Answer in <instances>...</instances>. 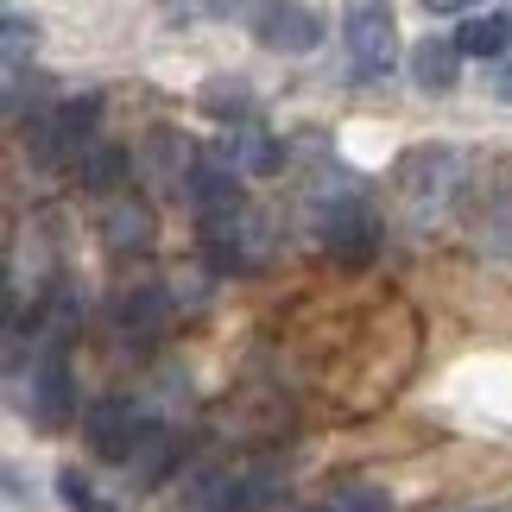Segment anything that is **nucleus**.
<instances>
[{
  "label": "nucleus",
  "mask_w": 512,
  "mask_h": 512,
  "mask_svg": "<svg viewBox=\"0 0 512 512\" xmlns=\"http://www.w3.org/2000/svg\"><path fill=\"white\" fill-rule=\"evenodd\" d=\"M462 184H468L462 152H449V146L411 152V159L399 165V209H405V222L411 228H437L443 215L462 203Z\"/></svg>",
  "instance_id": "obj_1"
},
{
  "label": "nucleus",
  "mask_w": 512,
  "mask_h": 512,
  "mask_svg": "<svg viewBox=\"0 0 512 512\" xmlns=\"http://www.w3.org/2000/svg\"><path fill=\"white\" fill-rule=\"evenodd\" d=\"M342 45H348L354 83H386L392 64H399V19H392V7L354 0V7L342 13Z\"/></svg>",
  "instance_id": "obj_2"
},
{
  "label": "nucleus",
  "mask_w": 512,
  "mask_h": 512,
  "mask_svg": "<svg viewBox=\"0 0 512 512\" xmlns=\"http://www.w3.org/2000/svg\"><path fill=\"white\" fill-rule=\"evenodd\" d=\"M279 494V462H241V468H209L190 487V512H260Z\"/></svg>",
  "instance_id": "obj_3"
},
{
  "label": "nucleus",
  "mask_w": 512,
  "mask_h": 512,
  "mask_svg": "<svg viewBox=\"0 0 512 512\" xmlns=\"http://www.w3.org/2000/svg\"><path fill=\"white\" fill-rule=\"evenodd\" d=\"M317 241L336 253V260L361 266V260H373V247H380V215H373L354 190H329L317 203Z\"/></svg>",
  "instance_id": "obj_4"
},
{
  "label": "nucleus",
  "mask_w": 512,
  "mask_h": 512,
  "mask_svg": "<svg viewBox=\"0 0 512 512\" xmlns=\"http://www.w3.org/2000/svg\"><path fill=\"white\" fill-rule=\"evenodd\" d=\"M32 424L45 430H64L76 418V373H70V336H45V348H38L32 361Z\"/></svg>",
  "instance_id": "obj_5"
},
{
  "label": "nucleus",
  "mask_w": 512,
  "mask_h": 512,
  "mask_svg": "<svg viewBox=\"0 0 512 512\" xmlns=\"http://www.w3.org/2000/svg\"><path fill=\"white\" fill-rule=\"evenodd\" d=\"M253 38H260L266 51L310 57L329 38V19L317 7H253Z\"/></svg>",
  "instance_id": "obj_6"
},
{
  "label": "nucleus",
  "mask_w": 512,
  "mask_h": 512,
  "mask_svg": "<svg viewBox=\"0 0 512 512\" xmlns=\"http://www.w3.org/2000/svg\"><path fill=\"white\" fill-rule=\"evenodd\" d=\"M203 241H209V260L222 266V272H247V266L266 260L272 234H266V215L260 209H241V215H228V222H209Z\"/></svg>",
  "instance_id": "obj_7"
},
{
  "label": "nucleus",
  "mask_w": 512,
  "mask_h": 512,
  "mask_svg": "<svg viewBox=\"0 0 512 512\" xmlns=\"http://www.w3.org/2000/svg\"><path fill=\"white\" fill-rule=\"evenodd\" d=\"M468 228H475V247L512 260V165L487 171V184L475 190V215H468Z\"/></svg>",
  "instance_id": "obj_8"
},
{
  "label": "nucleus",
  "mask_w": 512,
  "mask_h": 512,
  "mask_svg": "<svg viewBox=\"0 0 512 512\" xmlns=\"http://www.w3.org/2000/svg\"><path fill=\"white\" fill-rule=\"evenodd\" d=\"M152 430V418L133 399H102V405H89V437L95 449H102L108 462H133V449H140V437Z\"/></svg>",
  "instance_id": "obj_9"
},
{
  "label": "nucleus",
  "mask_w": 512,
  "mask_h": 512,
  "mask_svg": "<svg viewBox=\"0 0 512 512\" xmlns=\"http://www.w3.org/2000/svg\"><path fill=\"white\" fill-rule=\"evenodd\" d=\"M215 159L228 171H241V177H272L285 165V146L272 140V133H260V127H228L222 146H215Z\"/></svg>",
  "instance_id": "obj_10"
},
{
  "label": "nucleus",
  "mask_w": 512,
  "mask_h": 512,
  "mask_svg": "<svg viewBox=\"0 0 512 512\" xmlns=\"http://www.w3.org/2000/svg\"><path fill=\"white\" fill-rule=\"evenodd\" d=\"M411 83L430 89V95H449L462 83V51H456V38L449 32H430L411 45Z\"/></svg>",
  "instance_id": "obj_11"
},
{
  "label": "nucleus",
  "mask_w": 512,
  "mask_h": 512,
  "mask_svg": "<svg viewBox=\"0 0 512 512\" xmlns=\"http://www.w3.org/2000/svg\"><path fill=\"white\" fill-rule=\"evenodd\" d=\"M456 38V51L462 57H494V64H506V51H512V13L506 7H487V13H462V26L449 32Z\"/></svg>",
  "instance_id": "obj_12"
},
{
  "label": "nucleus",
  "mask_w": 512,
  "mask_h": 512,
  "mask_svg": "<svg viewBox=\"0 0 512 512\" xmlns=\"http://www.w3.org/2000/svg\"><path fill=\"white\" fill-rule=\"evenodd\" d=\"M165 317H171V298L159 285H133V291L114 298V323H121V336H152Z\"/></svg>",
  "instance_id": "obj_13"
},
{
  "label": "nucleus",
  "mask_w": 512,
  "mask_h": 512,
  "mask_svg": "<svg viewBox=\"0 0 512 512\" xmlns=\"http://www.w3.org/2000/svg\"><path fill=\"white\" fill-rule=\"evenodd\" d=\"M102 228H108V247H114V253L146 247V241H152V209H146V203H133V196H121V203L108 209V222H102Z\"/></svg>",
  "instance_id": "obj_14"
},
{
  "label": "nucleus",
  "mask_w": 512,
  "mask_h": 512,
  "mask_svg": "<svg viewBox=\"0 0 512 512\" xmlns=\"http://www.w3.org/2000/svg\"><path fill=\"white\" fill-rule=\"evenodd\" d=\"M76 177H83V184L89 190H114V184H121V177H127V152L121 146H89L83 152V165H76Z\"/></svg>",
  "instance_id": "obj_15"
},
{
  "label": "nucleus",
  "mask_w": 512,
  "mask_h": 512,
  "mask_svg": "<svg viewBox=\"0 0 512 512\" xmlns=\"http://www.w3.org/2000/svg\"><path fill=\"white\" fill-rule=\"evenodd\" d=\"M38 38V19H26V7L0 13V45H7V70H26V45Z\"/></svg>",
  "instance_id": "obj_16"
},
{
  "label": "nucleus",
  "mask_w": 512,
  "mask_h": 512,
  "mask_svg": "<svg viewBox=\"0 0 512 512\" xmlns=\"http://www.w3.org/2000/svg\"><path fill=\"white\" fill-rule=\"evenodd\" d=\"M323 506H329V512H386V487L354 481V487H336V494H329Z\"/></svg>",
  "instance_id": "obj_17"
},
{
  "label": "nucleus",
  "mask_w": 512,
  "mask_h": 512,
  "mask_svg": "<svg viewBox=\"0 0 512 512\" xmlns=\"http://www.w3.org/2000/svg\"><path fill=\"white\" fill-rule=\"evenodd\" d=\"M57 487H64V506H76V512H102V506H95V487L76 475V468H64V475H57Z\"/></svg>",
  "instance_id": "obj_18"
},
{
  "label": "nucleus",
  "mask_w": 512,
  "mask_h": 512,
  "mask_svg": "<svg viewBox=\"0 0 512 512\" xmlns=\"http://www.w3.org/2000/svg\"><path fill=\"white\" fill-rule=\"evenodd\" d=\"M487 89H494L500 102L512 108V57H506V64H494V83H487Z\"/></svg>",
  "instance_id": "obj_19"
}]
</instances>
